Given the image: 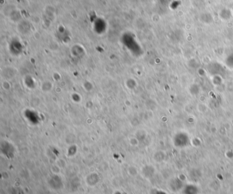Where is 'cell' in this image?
<instances>
[{"label":"cell","instance_id":"cell-1","mask_svg":"<svg viewBox=\"0 0 233 194\" xmlns=\"http://www.w3.org/2000/svg\"><path fill=\"white\" fill-rule=\"evenodd\" d=\"M86 181L88 186L94 187V186H96L98 183V182H99V177H98V175L95 174H90L89 176H87V177H86Z\"/></svg>","mask_w":233,"mask_h":194},{"label":"cell","instance_id":"cell-2","mask_svg":"<svg viewBox=\"0 0 233 194\" xmlns=\"http://www.w3.org/2000/svg\"><path fill=\"white\" fill-rule=\"evenodd\" d=\"M49 183L51 187L53 189H59L63 187V185H62L61 179L58 178L57 177L52 179V180L49 181Z\"/></svg>","mask_w":233,"mask_h":194}]
</instances>
